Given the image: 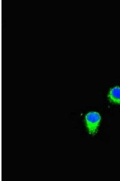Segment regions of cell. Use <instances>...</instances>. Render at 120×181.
<instances>
[{
    "label": "cell",
    "mask_w": 120,
    "mask_h": 181,
    "mask_svg": "<svg viewBox=\"0 0 120 181\" xmlns=\"http://www.w3.org/2000/svg\"><path fill=\"white\" fill-rule=\"evenodd\" d=\"M100 119L99 114L96 112H90L86 115V124L90 134L94 135L97 133Z\"/></svg>",
    "instance_id": "obj_1"
},
{
    "label": "cell",
    "mask_w": 120,
    "mask_h": 181,
    "mask_svg": "<svg viewBox=\"0 0 120 181\" xmlns=\"http://www.w3.org/2000/svg\"><path fill=\"white\" fill-rule=\"evenodd\" d=\"M108 97L110 100L112 102L120 104V87L116 86L110 90Z\"/></svg>",
    "instance_id": "obj_2"
}]
</instances>
